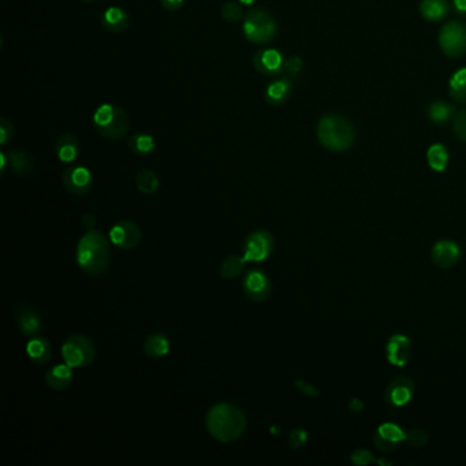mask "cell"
Wrapping results in <instances>:
<instances>
[{
  "label": "cell",
  "instance_id": "obj_1",
  "mask_svg": "<svg viewBox=\"0 0 466 466\" xmlns=\"http://www.w3.org/2000/svg\"><path fill=\"white\" fill-rule=\"evenodd\" d=\"M208 434L217 442L230 443L240 439L246 429V417L235 405L220 402L213 405L205 417Z\"/></svg>",
  "mask_w": 466,
  "mask_h": 466
},
{
  "label": "cell",
  "instance_id": "obj_2",
  "mask_svg": "<svg viewBox=\"0 0 466 466\" xmlns=\"http://www.w3.org/2000/svg\"><path fill=\"white\" fill-rule=\"evenodd\" d=\"M75 260L78 266L90 276L104 273L111 262L108 238L95 229L88 230L77 244Z\"/></svg>",
  "mask_w": 466,
  "mask_h": 466
},
{
  "label": "cell",
  "instance_id": "obj_3",
  "mask_svg": "<svg viewBox=\"0 0 466 466\" xmlns=\"http://www.w3.org/2000/svg\"><path fill=\"white\" fill-rule=\"evenodd\" d=\"M319 142L329 151L342 152L349 149L354 139L356 132L353 125L340 115L327 114L318 124Z\"/></svg>",
  "mask_w": 466,
  "mask_h": 466
},
{
  "label": "cell",
  "instance_id": "obj_4",
  "mask_svg": "<svg viewBox=\"0 0 466 466\" xmlns=\"http://www.w3.org/2000/svg\"><path fill=\"white\" fill-rule=\"evenodd\" d=\"M93 125L97 133L107 139H121L129 132V117L115 104L104 103L93 114Z\"/></svg>",
  "mask_w": 466,
  "mask_h": 466
},
{
  "label": "cell",
  "instance_id": "obj_5",
  "mask_svg": "<svg viewBox=\"0 0 466 466\" xmlns=\"http://www.w3.org/2000/svg\"><path fill=\"white\" fill-rule=\"evenodd\" d=\"M242 32L251 43L266 44L275 39L278 25L273 15L266 8H252L244 18Z\"/></svg>",
  "mask_w": 466,
  "mask_h": 466
},
{
  "label": "cell",
  "instance_id": "obj_6",
  "mask_svg": "<svg viewBox=\"0 0 466 466\" xmlns=\"http://www.w3.org/2000/svg\"><path fill=\"white\" fill-rule=\"evenodd\" d=\"M64 361L71 368H85L96 358V346L85 335H71L62 346Z\"/></svg>",
  "mask_w": 466,
  "mask_h": 466
},
{
  "label": "cell",
  "instance_id": "obj_7",
  "mask_svg": "<svg viewBox=\"0 0 466 466\" xmlns=\"http://www.w3.org/2000/svg\"><path fill=\"white\" fill-rule=\"evenodd\" d=\"M439 46L449 58H460L466 52V26L463 22L450 21L439 32Z\"/></svg>",
  "mask_w": 466,
  "mask_h": 466
},
{
  "label": "cell",
  "instance_id": "obj_8",
  "mask_svg": "<svg viewBox=\"0 0 466 466\" xmlns=\"http://www.w3.org/2000/svg\"><path fill=\"white\" fill-rule=\"evenodd\" d=\"M273 252V237L266 230L252 231L244 242L242 256L248 263H262Z\"/></svg>",
  "mask_w": 466,
  "mask_h": 466
},
{
  "label": "cell",
  "instance_id": "obj_9",
  "mask_svg": "<svg viewBox=\"0 0 466 466\" xmlns=\"http://www.w3.org/2000/svg\"><path fill=\"white\" fill-rule=\"evenodd\" d=\"M242 289L246 297L255 302H263L272 291L269 278L259 268H252L246 272L242 280Z\"/></svg>",
  "mask_w": 466,
  "mask_h": 466
},
{
  "label": "cell",
  "instance_id": "obj_10",
  "mask_svg": "<svg viewBox=\"0 0 466 466\" xmlns=\"http://www.w3.org/2000/svg\"><path fill=\"white\" fill-rule=\"evenodd\" d=\"M141 240H142L141 229L130 220H121L115 223L110 230L111 244L124 251H132L134 248H137Z\"/></svg>",
  "mask_w": 466,
  "mask_h": 466
},
{
  "label": "cell",
  "instance_id": "obj_11",
  "mask_svg": "<svg viewBox=\"0 0 466 466\" xmlns=\"http://www.w3.org/2000/svg\"><path fill=\"white\" fill-rule=\"evenodd\" d=\"M62 182L68 193L84 196L93 188V175L84 166H71L65 170Z\"/></svg>",
  "mask_w": 466,
  "mask_h": 466
},
{
  "label": "cell",
  "instance_id": "obj_12",
  "mask_svg": "<svg viewBox=\"0 0 466 466\" xmlns=\"http://www.w3.org/2000/svg\"><path fill=\"white\" fill-rule=\"evenodd\" d=\"M284 58L280 51L275 48H264L255 54L253 66L266 77H275L284 71Z\"/></svg>",
  "mask_w": 466,
  "mask_h": 466
},
{
  "label": "cell",
  "instance_id": "obj_13",
  "mask_svg": "<svg viewBox=\"0 0 466 466\" xmlns=\"http://www.w3.org/2000/svg\"><path fill=\"white\" fill-rule=\"evenodd\" d=\"M15 318H17V324H18V330L21 335L32 338V336L40 335V333L43 331L41 316L35 308L29 305H21L15 312Z\"/></svg>",
  "mask_w": 466,
  "mask_h": 466
},
{
  "label": "cell",
  "instance_id": "obj_14",
  "mask_svg": "<svg viewBox=\"0 0 466 466\" xmlns=\"http://www.w3.org/2000/svg\"><path fill=\"white\" fill-rule=\"evenodd\" d=\"M431 258L434 264L442 269L456 266L461 258V249L452 241H439L434 245Z\"/></svg>",
  "mask_w": 466,
  "mask_h": 466
},
{
  "label": "cell",
  "instance_id": "obj_15",
  "mask_svg": "<svg viewBox=\"0 0 466 466\" xmlns=\"http://www.w3.org/2000/svg\"><path fill=\"white\" fill-rule=\"evenodd\" d=\"M410 339L406 335L396 333L387 342L386 356L390 364L396 367H405L410 358Z\"/></svg>",
  "mask_w": 466,
  "mask_h": 466
},
{
  "label": "cell",
  "instance_id": "obj_16",
  "mask_svg": "<svg viewBox=\"0 0 466 466\" xmlns=\"http://www.w3.org/2000/svg\"><path fill=\"white\" fill-rule=\"evenodd\" d=\"M414 391V383L410 378H397L394 379L387 390H386V400L393 406H405L409 403Z\"/></svg>",
  "mask_w": 466,
  "mask_h": 466
},
{
  "label": "cell",
  "instance_id": "obj_17",
  "mask_svg": "<svg viewBox=\"0 0 466 466\" xmlns=\"http://www.w3.org/2000/svg\"><path fill=\"white\" fill-rule=\"evenodd\" d=\"M291 93H293V82L289 78L282 77V78L273 79L266 86L264 99L268 104L273 107H279L289 101Z\"/></svg>",
  "mask_w": 466,
  "mask_h": 466
},
{
  "label": "cell",
  "instance_id": "obj_18",
  "mask_svg": "<svg viewBox=\"0 0 466 466\" xmlns=\"http://www.w3.org/2000/svg\"><path fill=\"white\" fill-rule=\"evenodd\" d=\"M28 357L37 365H46L52 358V347L43 335L32 336L26 344Z\"/></svg>",
  "mask_w": 466,
  "mask_h": 466
},
{
  "label": "cell",
  "instance_id": "obj_19",
  "mask_svg": "<svg viewBox=\"0 0 466 466\" xmlns=\"http://www.w3.org/2000/svg\"><path fill=\"white\" fill-rule=\"evenodd\" d=\"M100 22L103 28L111 33H119L129 26L130 17L129 14L117 6L108 7L100 17Z\"/></svg>",
  "mask_w": 466,
  "mask_h": 466
},
{
  "label": "cell",
  "instance_id": "obj_20",
  "mask_svg": "<svg viewBox=\"0 0 466 466\" xmlns=\"http://www.w3.org/2000/svg\"><path fill=\"white\" fill-rule=\"evenodd\" d=\"M70 365L65 364H58L52 367L51 369L47 371L46 373V383L47 386L54 390V391H64L71 385L74 373Z\"/></svg>",
  "mask_w": 466,
  "mask_h": 466
},
{
  "label": "cell",
  "instance_id": "obj_21",
  "mask_svg": "<svg viewBox=\"0 0 466 466\" xmlns=\"http://www.w3.org/2000/svg\"><path fill=\"white\" fill-rule=\"evenodd\" d=\"M55 153L62 163H72L79 153L78 138L74 134H62L55 142Z\"/></svg>",
  "mask_w": 466,
  "mask_h": 466
},
{
  "label": "cell",
  "instance_id": "obj_22",
  "mask_svg": "<svg viewBox=\"0 0 466 466\" xmlns=\"http://www.w3.org/2000/svg\"><path fill=\"white\" fill-rule=\"evenodd\" d=\"M170 339L164 333H151L144 342V353L149 358H163L170 353Z\"/></svg>",
  "mask_w": 466,
  "mask_h": 466
},
{
  "label": "cell",
  "instance_id": "obj_23",
  "mask_svg": "<svg viewBox=\"0 0 466 466\" xmlns=\"http://www.w3.org/2000/svg\"><path fill=\"white\" fill-rule=\"evenodd\" d=\"M421 15L431 22H439L449 15L450 6L447 0H421L420 6Z\"/></svg>",
  "mask_w": 466,
  "mask_h": 466
},
{
  "label": "cell",
  "instance_id": "obj_24",
  "mask_svg": "<svg viewBox=\"0 0 466 466\" xmlns=\"http://www.w3.org/2000/svg\"><path fill=\"white\" fill-rule=\"evenodd\" d=\"M7 163L10 168L12 170V173L19 177H25L30 174L33 170V159L29 153L23 151H18V149L11 151L7 155Z\"/></svg>",
  "mask_w": 466,
  "mask_h": 466
},
{
  "label": "cell",
  "instance_id": "obj_25",
  "mask_svg": "<svg viewBox=\"0 0 466 466\" xmlns=\"http://www.w3.org/2000/svg\"><path fill=\"white\" fill-rule=\"evenodd\" d=\"M427 160L434 171L436 173L445 171L449 163V152L446 146L442 144H434L432 146H429L427 152Z\"/></svg>",
  "mask_w": 466,
  "mask_h": 466
},
{
  "label": "cell",
  "instance_id": "obj_26",
  "mask_svg": "<svg viewBox=\"0 0 466 466\" xmlns=\"http://www.w3.org/2000/svg\"><path fill=\"white\" fill-rule=\"evenodd\" d=\"M454 111H456V108L452 104H449L446 101L436 100L429 106L428 117L435 125H445L453 118Z\"/></svg>",
  "mask_w": 466,
  "mask_h": 466
},
{
  "label": "cell",
  "instance_id": "obj_27",
  "mask_svg": "<svg viewBox=\"0 0 466 466\" xmlns=\"http://www.w3.org/2000/svg\"><path fill=\"white\" fill-rule=\"evenodd\" d=\"M248 262L245 260L244 256H238V255H233L230 258H227L220 266V275L223 279L231 280V279H237L240 275L244 273L245 268H246Z\"/></svg>",
  "mask_w": 466,
  "mask_h": 466
},
{
  "label": "cell",
  "instance_id": "obj_28",
  "mask_svg": "<svg viewBox=\"0 0 466 466\" xmlns=\"http://www.w3.org/2000/svg\"><path fill=\"white\" fill-rule=\"evenodd\" d=\"M155 138L148 133H135L129 141V148L137 156H148L155 151Z\"/></svg>",
  "mask_w": 466,
  "mask_h": 466
},
{
  "label": "cell",
  "instance_id": "obj_29",
  "mask_svg": "<svg viewBox=\"0 0 466 466\" xmlns=\"http://www.w3.org/2000/svg\"><path fill=\"white\" fill-rule=\"evenodd\" d=\"M135 185L139 192L145 195H153L159 189L160 181L155 171L152 170H141L135 177Z\"/></svg>",
  "mask_w": 466,
  "mask_h": 466
},
{
  "label": "cell",
  "instance_id": "obj_30",
  "mask_svg": "<svg viewBox=\"0 0 466 466\" xmlns=\"http://www.w3.org/2000/svg\"><path fill=\"white\" fill-rule=\"evenodd\" d=\"M450 96L458 103H466V67L457 70L450 78Z\"/></svg>",
  "mask_w": 466,
  "mask_h": 466
},
{
  "label": "cell",
  "instance_id": "obj_31",
  "mask_svg": "<svg viewBox=\"0 0 466 466\" xmlns=\"http://www.w3.org/2000/svg\"><path fill=\"white\" fill-rule=\"evenodd\" d=\"M382 438H385L386 440H390L393 443H398L406 440V434L400 429L398 425L393 424V423H385L378 428V432Z\"/></svg>",
  "mask_w": 466,
  "mask_h": 466
},
{
  "label": "cell",
  "instance_id": "obj_32",
  "mask_svg": "<svg viewBox=\"0 0 466 466\" xmlns=\"http://www.w3.org/2000/svg\"><path fill=\"white\" fill-rule=\"evenodd\" d=\"M222 17L229 23H238L244 17L242 4L238 0L224 3V6L222 7Z\"/></svg>",
  "mask_w": 466,
  "mask_h": 466
},
{
  "label": "cell",
  "instance_id": "obj_33",
  "mask_svg": "<svg viewBox=\"0 0 466 466\" xmlns=\"http://www.w3.org/2000/svg\"><path fill=\"white\" fill-rule=\"evenodd\" d=\"M406 440L413 447H421L425 446L428 442V434L424 429L414 428L406 434Z\"/></svg>",
  "mask_w": 466,
  "mask_h": 466
},
{
  "label": "cell",
  "instance_id": "obj_34",
  "mask_svg": "<svg viewBox=\"0 0 466 466\" xmlns=\"http://www.w3.org/2000/svg\"><path fill=\"white\" fill-rule=\"evenodd\" d=\"M453 130L460 141L466 142V110H461L454 115Z\"/></svg>",
  "mask_w": 466,
  "mask_h": 466
},
{
  "label": "cell",
  "instance_id": "obj_35",
  "mask_svg": "<svg viewBox=\"0 0 466 466\" xmlns=\"http://www.w3.org/2000/svg\"><path fill=\"white\" fill-rule=\"evenodd\" d=\"M14 135V126L10 119L1 117L0 118V144L7 145Z\"/></svg>",
  "mask_w": 466,
  "mask_h": 466
},
{
  "label": "cell",
  "instance_id": "obj_36",
  "mask_svg": "<svg viewBox=\"0 0 466 466\" xmlns=\"http://www.w3.org/2000/svg\"><path fill=\"white\" fill-rule=\"evenodd\" d=\"M308 440V432L305 429H294L289 435V446L291 449H298L305 445Z\"/></svg>",
  "mask_w": 466,
  "mask_h": 466
},
{
  "label": "cell",
  "instance_id": "obj_37",
  "mask_svg": "<svg viewBox=\"0 0 466 466\" xmlns=\"http://www.w3.org/2000/svg\"><path fill=\"white\" fill-rule=\"evenodd\" d=\"M373 461H375V458H373L372 453L368 452V450H356L351 454V463L354 465L367 466Z\"/></svg>",
  "mask_w": 466,
  "mask_h": 466
},
{
  "label": "cell",
  "instance_id": "obj_38",
  "mask_svg": "<svg viewBox=\"0 0 466 466\" xmlns=\"http://www.w3.org/2000/svg\"><path fill=\"white\" fill-rule=\"evenodd\" d=\"M302 67H304V62L300 57H290L284 61V71H287L290 75L300 74Z\"/></svg>",
  "mask_w": 466,
  "mask_h": 466
},
{
  "label": "cell",
  "instance_id": "obj_39",
  "mask_svg": "<svg viewBox=\"0 0 466 466\" xmlns=\"http://www.w3.org/2000/svg\"><path fill=\"white\" fill-rule=\"evenodd\" d=\"M373 443H375V446L380 450V452H383V453H391V452H394L400 445L398 443H393V442H390V440H386L385 438H382L379 434H375V436H373Z\"/></svg>",
  "mask_w": 466,
  "mask_h": 466
},
{
  "label": "cell",
  "instance_id": "obj_40",
  "mask_svg": "<svg viewBox=\"0 0 466 466\" xmlns=\"http://www.w3.org/2000/svg\"><path fill=\"white\" fill-rule=\"evenodd\" d=\"M294 385L297 386V389H298L300 391H302L304 394H307V396H309V397H318V396H319L318 389L313 387L312 385H308V383H305V382H302V380H295Z\"/></svg>",
  "mask_w": 466,
  "mask_h": 466
},
{
  "label": "cell",
  "instance_id": "obj_41",
  "mask_svg": "<svg viewBox=\"0 0 466 466\" xmlns=\"http://www.w3.org/2000/svg\"><path fill=\"white\" fill-rule=\"evenodd\" d=\"M185 0H160V4L167 11H177L184 6Z\"/></svg>",
  "mask_w": 466,
  "mask_h": 466
},
{
  "label": "cell",
  "instance_id": "obj_42",
  "mask_svg": "<svg viewBox=\"0 0 466 466\" xmlns=\"http://www.w3.org/2000/svg\"><path fill=\"white\" fill-rule=\"evenodd\" d=\"M96 217H95V215H92V213H86L84 217H82V224H84V227L86 229V230H93V227L96 226Z\"/></svg>",
  "mask_w": 466,
  "mask_h": 466
},
{
  "label": "cell",
  "instance_id": "obj_43",
  "mask_svg": "<svg viewBox=\"0 0 466 466\" xmlns=\"http://www.w3.org/2000/svg\"><path fill=\"white\" fill-rule=\"evenodd\" d=\"M454 1V10L460 15H466V0H453Z\"/></svg>",
  "mask_w": 466,
  "mask_h": 466
},
{
  "label": "cell",
  "instance_id": "obj_44",
  "mask_svg": "<svg viewBox=\"0 0 466 466\" xmlns=\"http://www.w3.org/2000/svg\"><path fill=\"white\" fill-rule=\"evenodd\" d=\"M349 409L353 411V413H358L364 409V403L360 400H351L350 403H349Z\"/></svg>",
  "mask_w": 466,
  "mask_h": 466
},
{
  "label": "cell",
  "instance_id": "obj_45",
  "mask_svg": "<svg viewBox=\"0 0 466 466\" xmlns=\"http://www.w3.org/2000/svg\"><path fill=\"white\" fill-rule=\"evenodd\" d=\"M241 4H246V6H251V4H253L256 0H238Z\"/></svg>",
  "mask_w": 466,
  "mask_h": 466
},
{
  "label": "cell",
  "instance_id": "obj_46",
  "mask_svg": "<svg viewBox=\"0 0 466 466\" xmlns=\"http://www.w3.org/2000/svg\"><path fill=\"white\" fill-rule=\"evenodd\" d=\"M81 1H84V3H93V1H96V0H81Z\"/></svg>",
  "mask_w": 466,
  "mask_h": 466
}]
</instances>
